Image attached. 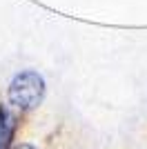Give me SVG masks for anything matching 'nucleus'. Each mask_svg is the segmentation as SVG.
Here are the masks:
<instances>
[{"mask_svg":"<svg viewBox=\"0 0 147 149\" xmlns=\"http://www.w3.org/2000/svg\"><path fill=\"white\" fill-rule=\"evenodd\" d=\"M13 149H36L34 145H29V143H22V145H16Z\"/></svg>","mask_w":147,"mask_h":149,"instance_id":"obj_3","label":"nucleus"},{"mask_svg":"<svg viewBox=\"0 0 147 149\" xmlns=\"http://www.w3.org/2000/svg\"><path fill=\"white\" fill-rule=\"evenodd\" d=\"M13 129H16V116L7 107H0V149L11 147Z\"/></svg>","mask_w":147,"mask_h":149,"instance_id":"obj_2","label":"nucleus"},{"mask_svg":"<svg viewBox=\"0 0 147 149\" xmlns=\"http://www.w3.org/2000/svg\"><path fill=\"white\" fill-rule=\"evenodd\" d=\"M45 78L34 69H24L20 74L13 76V80L9 82V89H7V98H9V105L18 111H31L36 107L43 105L45 100Z\"/></svg>","mask_w":147,"mask_h":149,"instance_id":"obj_1","label":"nucleus"}]
</instances>
